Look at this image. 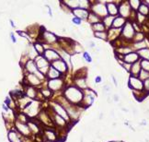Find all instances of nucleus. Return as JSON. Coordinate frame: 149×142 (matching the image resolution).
I'll return each mask as SVG.
<instances>
[{
    "label": "nucleus",
    "instance_id": "32",
    "mask_svg": "<svg viewBox=\"0 0 149 142\" xmlns=\"http://www.w3.org/2000/svg\"><path fill=\"white\" fill-rule=\"evenodd\" d=\"M26 94H27V96L30 97V98H36V95H37V92H36V90L32 87H28L27 88V91H26Z\"/></svg>",
    "mask_w": 149,
    "mask_h": 142
},
{
    "label": "nucleus",
    "instance_id": "49",
    "mask_svg": "<svg viewBox=\"0 0 149 142\" xmlns=\"http://www.w3.org/2000/svg\"><path fill=\"white\" fill-rule=\"evenodd\" d=\"M112 80H113V82H114V84H115V86L117 87V86H118V83H117V80H116V79H115V77H114V76H112Z\"/></svg>",
    "mask_w": 149,
    "mask_h": 142
},
{
    "label": "nucleus",
    "instance_id": "20",
    "mask_svg": "<svg viewBox=\"0 0 149 142\" xmlns=\"http://www.w3.org/2000/svg\"><path fill=\"white\" fill-rule=\"evenodd\" d=\"M141 65H140V62L137 61V62H135L134 64H132L131 65V69H130V72H131V74H132V77H138V75L140 73L141 71Z\"/></svg>",
    "mask_w": 149,
    "mask_h": 142
},
{
    "label": "nucleus",
    "instance_id": "12",
    "mask_svg": "<svg viewBox=\"0 0 149 142\" xmlns=\"http://www.w3.org/2000/svg\"><path fill=\"white\" fill-rule=\"evenodd\" d=\"M123 60L125 63H128V64H134L135 62L139 61V55H138L137 53H133V52H131L129 54H127L126 55L123 56Z\"/></svg>",
    "mask_w": 149,
    "mask_h": 142
},
{
    "label": "nucleus",
    "instance_id": "46",
    "mask_svg": "<svg viewBox=\"0 0 149 142\" xmlns=\"http://www.w3.org/2000/svg\"><path fill=\"white\" fill-rule=\"evenodd\" d=\"M96 83H99L100 81H101V77H97L96 78Z\"/></svg>",
    "mask_w": 149,
    "mask_h": 142
},
{
    "label": "nucleus",
    "instance_id": "1",
    "mask_svg": "<svg viewBox=\"0 0 149 142\" xmlns=\"http://www.w3.org/2000/svg\"><path fill=\"white\" fill-rule=\"evenodd\" d=\"M64 97L70 102L71 104H79L83 100V92L76 86H70L65 88L64 91Z\"/></svg>",
    "mask_w": 149,
    "mask_h": 142
},
{
    "label": "nucleus",
    "instance_id": "21",
    "mask_svg": "<svg viewBox=\"0 0 149 142\" xmlns=\"http://www.w3.org/2000/svg\"><path fill=\"white\" fill-rule=\"evenodd\" d=\"M75 83H76V87L78 88L79 90H87V80L85 78H76Z\"/></svg>",
    "mask_w": 149,
    "mask_h": 142
},
{
    "label": "nucleus",
    "instance_id": "24",
    "mask_svg": "<svg viewBox=\"0 0 149 142\" xmlns=\"http://www.w3.org/2000/svg\"><path fill=\"white\" fill-rule=\"evenodd\" d=\"M138 12L139 14L143 15V16H146L149 14V8L144 2H141V5L138 9Z\"/></svg>",
    "mask_w": 149,
    "mask_h": 142
},
{
    "label": "nucleus",
    "instance_id": "52",
    "mask_svg": "<svg viewBox=\"0 0 149 142\" xmlns=\"http://www.w3.org/2000/svg\"><path fill=\"white\" fill-rule=\"evenodd\" d=\"M110 142H122V141H110Z\"/></svg>",
    "mask_w": 149,
    "mask_h": 142
},
{
    "label": "nucleus",
    "instance_id": "16",
    "mask_svg": "<svg viewBox=\"0 0 149 142\" xmlns=\"http://www.w3.org/2000/svg\"><path fill=\"white\" fill-rule=\"evenodd\" d=\"M106 9H107L108 15L112 16V17H114V16H116V15H118V13H119L118 7L116 6L113 2H109V3L107 4V6H106Z\"/></svg>",
    "mask_w": 149,
    "mask_h": 142
},
{
    "label": "nucleus",
    "instance_id": "48",
    "mask_svg": "<svg viewBox=\"0 0 149 142\" xmlns=\"http://www.w3.org/2000/svg\"><path fill=\"white\" fill-rule=\"evenodd\" d=\"M88 46H89L90 48H94V47H95V43H94V42H90L89 45Z\"/></svg>",
    "mask_w": 149,
    "mask_h": 142
},
{
    "label": "nucleus",
    "instance_id": "39",
    "mask_svg": "<svg viewBox=\"0 0 149 142\" xmlns=\"http://www.w3.org/2000/svg\"><path fill=\"white\" fill-rule=\"evenodd\" d=\"M145 46H146V44H145V43L144 42H139V43H134V47L136 49H138V51L139 50H141V49H143V48H145Z\"/></svg>",
    "mask_w": 149,
    "mask_h": 142
},
{
    "label": "nucleus",
    "instance_id": "8",
    "mask_svg": "<svg viewBox=\"0 0 149 142\" xmlns=\"http://www.w3.org/2000/svg\"><path fill=\"white\" fill-rule=\"evenodd\" d=\"M54 112L56 114H58V115H60L61 117H63L65 121H69V120H70L66 110L63 107L62 105L60 104L59 102H54Z\"/></svg>",
    "mask_w": 149,
    "mask_h": 142
},
{
    "label": "nucleus",
    "instance_id": "26",
    "mask_svg": "<svg viewBox=\"0 0 149 142\" xmlns=\"http://www.w3.org/2000/svg\"><path fill=\"white\" fill-rule=\"evenodd\" d=\"M9 138L10 142H21L20 136L16 131H10L9 133Z\"/></svg>",
    "mask_w": 149,
    "mask_h": 142
},
{
    "label": "nucleus",
    "instance_id": "17",
    "mask_svg": "<svg viewBox=\"0 0 149 142\" xmlns=\"http://www.w3.org/2000/svg\"><path fill=\"white\" fill-rule=\"evenodd\" d=\"M47 77L48 79H50V80H55V79H59L61 77V73L58 72V71L54 68L52 65H50V67L48 69V72H47Z\"/></svg>",
    "mask_w": 149,
    "mask_h": 142
},
{
    "label": "nucleus",
    "instance_id": "34",
    "mask_svg": "<svg viewBox=\"0 0 149 142\" xmlns=\"http://www.w3.org/2000/svg\"><path fill=\"white\" fill-rule=\"evenodd\" d=\"M138 79H139L140 80H142V81H143V80L144 81L145 80L149 79V72L141 69L140 73H139V75H138Z\"/></svg>",
    "mask_w": 149,
    "mask_h": 142
},
{
    "label": "nucleus",
    "instance_id": "9",
    "mask_svg": "<svg viewBox=\"0 0 149 142\" xmlns=\"http://www.w3.org/2000/svg\"><path fill=\"white\" fill-rule=\"evenodd\" d=\"M121 34H122V36H123L125 39H132L135 34L133 26H132L130 22H126L125 23V25L123 26Z\"/></svg>",
    "mask_w": 149,
    "mask_h": 142
},
{
    "label": "nucleus",
    "instance_id": "14",
    "mask_svg": "<svg viewBox=\"0 0 149 142\" xmlns=\"http://www.w3.org/2000/svg\"><path fill=\"white\" fill-rule=\"evenodd\" d=\"M44 136H45V138L47 139L49 142H55L57 140V135H56V132L54 130V129H52V128H49V129H46L44 131Z\"/></svg>",
    "mask_w": 149,
    "mask_h": 142
},
{
    "label": "nucleus",
    "instance_id": "47",
    "mask_svg": "<svg viewBox=\"0 0 149 142\" xmlns=\"http://www.w3.org/2000/svg\"><path fill=\"white\" fill-rule=\"evenodd\" d=\"M113 100H114L115 102H118L119 101V97H118L117 94H114V95H113Z\"/></svg>",
    "mask_w": 149,
    "mask_h": 142
},
{
    "label": "nucleus",
    "instance_id": "27",
    "mask_svg": "<svg viewBox=\"0 0 149 142\" xmlns=\"http://www.w3.org/2000/svg\"><path fill=\"white\" fill-rule=\"evenodd\" d=\"M139 57H142L143 60H148L149 61V49L143 48L137 52Z\"/></svg>",
    "mask_w": 149,
    "mask_h": 142
},
{
    "label": "nucleus",
    "instance_id": "31",
    "mask_svg": "<svg viewBox=\"0 0 149 142\" xmlns=\"http://www.w3.org/2000/svg\"><path fill=\"white\" fill-rule=\"evenodd\" d=\"M34 49H35V51H36V53L39 55H42V54H44V47H43V45H42V43H36L35 44L33 45Z\"/></svg>",
    "mask_w": 149,
    "mask_h": 142
},
{
    "label": "nucleus",
    "instance_id": "18",
    "mask_svg": "<svg viewBox=\"0 0 149 142\" xmlns=\"http://www.w3.org/2000/svg\"><path fill=\"white\" fill-rule=\"evenodd\" d=\"M125 19L122 17H116L113 20L112 22V29H117L119 30L120 28H122L125 25Z\"/></svg>",
    "mask_w": 149,
    "mask_h": 142
},
{
    "label": "nucleus",
    "instance_id": "51",
    "mask_svg": "<svg viewBox=\"0 0 149 142\" xmlns=\"http://www.w3.org/2000/svg\"><path fill=\"white\" fill-rule=\"evenodd\" d=\"M121 110H122V111L123 112H125V113H128V109H126V108H121Z\"/></svg>",
    "mask_w": 149,
    "mask_h": 142
},
{
    "label": "nucleus",
    "instance_id": "42",
    "mask_svg": "<svg viewBox=\"0 0 149 142\" xmlns=\"http://www.w3.org/2000/svg\"><path fill=\"white\" fill-rule=\"evenodd\" d=\"M83 55H84V58L87 60V62H91V61H92V59H91V56H90L89 54H87V52H85L84 54H83Z\"/></svg>",
    "mask_w": 149,
    "mask_h": 142
},
{
    "label": "nucleus",
    "instance_id": "30",
    "mask_svg": "<svg viewBox=\"0 0 149 142\" xmlns=\"http://www.w3.org/2000/svg\"><path fill=\"white\" fill-rule=\"evenodd\" d=\"M113 20H114V18L112 16H110V15H108L106 17L104 18V20H103V24H104L105 28L107 27V28H110L112 26V22H113Z\"/></svg>",
    "mask_w": 149,
    "mask_h": 142
},
{
    "label": "nucleus",
    "instance_id": "6",
    "mask_svg": "<svg viewBox=\"0 0 149 142\" xmlns=\"http://www.w3.org/2000/svg\"><path fill=\"white\" fill-rule=\"evenodd\" d=\"M44 58L47 60L48 62H54L56 60L61 59V55L58 52H56L55 50H53V49H48V50H45L44 51Z\"/></svg>",
    "mask_w": 149,
    "mask_h": 142
},
{
    "label": "nucleus",
    "instance_id": "43",
    "mask_svg": "<svg viewBox=\"0 0 149 142\" xmlns=\"http://www.w3.org/2000/svg\"><path fill=\"white\" fill-rule=\"evenodd\" d=\"M72 21H73L75 24H76V25H80V24H81V20L78 19V18H76V17L74 18L73 20H72Z\"/></svg>",
    "mask_w": 149,
    "mask_h": 142
},
{
    "label": "nucleus",
    "instance_id": "41",
    "mask_svg": "<svg viewBox=\"0 0 149 142\" xmlns=\"http://www.w3.org/2000/svg\"><path fill=\"white\" fill-rule=\"evenodd\" d=\"M143 83V89H144L147 92H149V79L145 80Z\"/></svg>",
    "mask_w": 149,
    "mask_h": 142
},
{
    "label": "nucleus",
    "instance_id": "10",
    "mask_svg": "<svg viewBox=\"0 0 149 142\" xmlns=\"http://www.w3.org/2000/svg\"><path fill=\"white\" fill-rule=\"evenodd\" d=\"M129 87L132 90L137 91H143V83L142 80H140L137 77H130L129 79Z\"/></svg>",
    "mask_w": 149,
    "mask_h": 142
},
{
    "label": "nucleus",
    "instance_id": "19",
    "mask_svg": "<svg viewBox=\"0 0 149 142\" xmlns=\"http://www.w3.org/2000/svg\"><path fill=\"white\" fill-rule=\"evenodd\" d=\"M25 68H26V70L28 71L30 74H34V73L38 70V68H37V65H36V64H35V62L31 59H30L28 62L26 63Z\"/></svg>",
    "mask_w": 149,
    "mask_h": 142
},
{
    "label": "nucleus",
    "instance_id": "44",
    "mask_svg": "<svg viewBox=\"0 0 149 142\" xmlns=\"http://www.w3.org/2000/svg\"><path fill=\"white\" fill-rule=\"evenodd\" d=\"M18 33L20 34V35H21L22 37H25L27 38V39H29V35L26 32H23V31H18Z\"/></svg>",
    "mask_w": 149,
    "mask_h": 142
},
{
    "label": "nucleus",
    "instance_id": "28",
    "mask_svg": "<svg viewBox=\"0 0 149 142\" xmlns=\"http://www.w3.org/2000/svg\"><path fill=\"white\" fill-rule=\"evenodd\" d=\"M28 80L31 85H39V84H41V82H42L34 74H29Z\"/></svg>",
    "mask_w": 149,
    "mask_h": 142
},
{
    "label": "nucleus",
    "instance_id": "40",
    "mask_svg": "<svg viewBox=\"0 0 149 142\" xmlns=\"http://www.w3.org/2000/svg\"><path fill=\"white\" fill-rule=\"evenodd\" d=\"M133 38H134V40L136 41V43H139V42H143V35L142 33H140V32H138V33L134 34Z\"/></svg>",
    "mask_w": 149,
    "mask_h": 142
},
{
    "label": "nucleus",
    "instance_id": "13",
    "mask_svg": "<svg viewBox=\"0 0 149 142\" xmlns=\"http://www.w3.org/2000/svg\"><path fill=\"white\" fill-rule=\"evenodd\" d=\"M51 118L55 125H58V126H60V127H65V126H66V121H65L63 117H61L60 115L55 114L54 112V114L52 115Z\"/></svg>",
    "mask_w": 149,
    "mask_h": 142
},
{
    "label": "nucleus",
    "instance_id": "2",
    "mask_svg": "<svg viewBox=\"0 0 149 142\" xmlns=\"http://www.w3.org/2000/svg\"><path fill=\"white\" fill-rule=\"evenodd\" d=\"M36 65H37V68H38V70L40 72H42V74L46 75L48 72V69L50 67V63L48 62L47 60L45 59L44 57L42 56H37L36 57Z\"/></svg>",
    "mask_w": 149,
    "mask_h": 142
},
{
    "label": "nucleus",
    "instance_id": "4",
    "mask_svg": "<svg viewBox=\"0 0 149 142\" xmlns=\"http://www.w3.org/2000/svg\"><path fill=\"white\" fill-rule=\"evenodd\" d=\"M42 39L44 43H49V44H54L57 42L56 35L53 32L46 30H43L42 32Z\"/></svg>",
    "mask_w": 149,
    "mask_h": 142
},
{
    "label": "nucleus",
    "instance_id": "36",
    "mask_svg": "<svg viewBox=\"0 0 149 142\" xmlns=\"http://www.w3.org/2000/svg\"><path fill=\"white\" fill-rule=\"evenodd\" d=\"M41 92L42 93V95L44 97H46V98H49V97L52 96V93H53V91L50 90V89L48 88H45V89H42L41 90Z\"/></svg>",
    "mask_w": 149,
    "mask_h": 142
},
{
    "label": "nucleus",
    "instance_id": "25",
    "mask_svg": "<svg viewBox=\"0 0 149 142\" xmlns=\"http://www.w3.org/2000/svg\"><path fill=\"white\" fill-rule=\"evenodd\" d=\"M87 20H88V22L91 23L92 25L98 22H100V18H98L97 15H95L94 13H92V12H90L89 14H88V17H87Z\"/></svg>",
    "mask_w": 149,
    "mask_h": 142
},
{
    "label": "nucleus",
    "instance_id": "23",
    "mask_svg": "<svg viewBox=\"0 0 149 142\" xmlns=\"http://www.w3.org/2000/svg\"><path fill=\"white\" fill-rule=\"evenodd\" d=\"M63 3L71 10L79 8V0H71V1H64Z\"/></svg>",
    "mask_w": 149,
    "mask_h": 142
},
{
    "label": "nucleus",
    "instance_id": "37",
    "mask_svg": "<svg viewBox=\"0 0 149 142\" xmlns=\"http://www.w3.org/2000/svg\"><path fill=\"white\" fill-rule=\"evenodd\" d=\"M94 35H95V37L100 38L102 40H107L108 39V34L106 33L105 31H102V32H95Z\"/></svg>",
    "mask_w": 149,
    "mask_h": 142
},
{
    "label": "nucleus",
    "instance_id": "7",
    "mask_svg": "<svg viewBox=\"0 0 149 142\" xmlns=\"http://www.w3.org/2000/svg\"><path fill=\"white\" fill-rule=\"evenodd\" d=\"M51 65L54 68H55L58 72H60L61 74H64V73H65V72H67L68 71L67 64H66L62 58L59 60H56V61H54V62H53Z\"/></svg>",
    "mask_w": 149,
    "mask_h": 142
},
{
    "label": "nucleus",
    "instance_id": "45",
    "mask_svg": "<svg viewBox=\"0 0 149 142\" xmlns=\"http://www.w3.org/2000/svg\"><path fill=\"white\" fill-rule=\"evenodd\" d=\"M137 19L138 20H139V22H142L143 21V20H144V16H143V15H141L138 13L137 14Z\"/></svg>",
    "mask_w": 149,
    "mask_h": 142
},
{
    "label": "nucleus",
    "instance_id": "33",
    "mask_svg": "<svg viewBox=\"0 0 149 142\" xmlns=\"http://www.w3.org/2000/svg\"><path fill=\"white\" fill-rule=\"evenodd\" d=\"M128 3H129V6L131 9H132L133 10H136V9H138L139 7H140L141 1H139V0H131Z\"/></svg>",
    "mask_w": 149,
    "mask_h": 142
},
{
    "label": "nucleus",
    "instance_id": "38",
    "mask_svg": "<svg viewBox=\"0 0 149 142\" xmlns=\"http://www.w3.org/2000/svg\"><path fill=\"white\" fill-rule=\"evenodd\" d=\"M89 5V1H86V0H79V8L83 9H87Z\"/></svg>",
    "mask_w": 149,
    "mask_h": 142
},
{
    "label": "nucleus",
    "instance_id": "15",
    "mask_svg": "<svg viewBox=\"0 0 149 142\" xmlns=\"http://www.w3.org/2000/svg\"><path fill=\"white\" fill-rule=\"evenodd\" d=\"M119 9V13L121 15V17L122 18H127L130 16V13H131V8L128 4L123 3L121 6H120V8H118Z\"/></svg>",
    "mask_w": 149,
    "mask_h": 142
},
{
    "label": "nucleus",
    "instance_id": "29",
    "mask_svg": "<svg viewBox=\"0 0 149 142\" xmlns=\"http://www.w3.org/2000/svg\"><path fill=\"white\" fill-rule=\"evenodd\" d=\"M92 30L95 32H102L105 31V26L102 22H98L92 25Z\"/></svg>",
    "mask_w": 149,
    "mask_h": 142
},
{
    "label": "nucleus",
    "instance_id": "11",
    "mask_svg": "<svg viewBox=\"0 0 149 142\" xmlns=\"http://www.w3.org/2000/svg\"><path fill=\"white\" fill-rule=\"evenodd\" d=\"M72 13H73L76 18H78L80 20H87V17H88V11L87 9H80V8H77L76 9H73L72 10Z\"/></svg>",
    "mask_w": 149,
    "mask_h": 142
},
{
    "label": "nucleus",
    "instance_id": "22",
    "mask_svg": "<svg viewBox=\"0 0 149 142\" xmlns=\"http://www.w3.org/2000/svg\"><path fill=\"white\" fill-rule=\"evenodd\" d=\"M17 128L18 130L20 131V133L23 134V135H29L30 132H31V129L29 127V125H27L26 124H22V123H19L17 122Z\"/></svg>",
    "mask_w": 149,
    "mask_h": 142
},
{
    "label": "nucleus",
    "instance_id": "50",
    "mask_svg": "<svg viewBox=\"0 0 149 142\" xmlns=\"http://www.w3.org/2000/svg\"><path fill=\"white\" fill-rule=\"evenodd\" d=\"M10 36H11V39L13 40V42H14V43H16V42H17V40L15 39V37H14V35H13V33H10Z\"/></svg>",
    "mask_w": 149,
    "mask_h": 142
},
{
    "label": "nucleus",
    "instance_id": "35",
    "mask_svg": "<svg viewBox=\"0 0 149 142\" xmlns=\"http://www.w3.org/2000/svg\"><path fill=\"white\" fill-rule=\"evenodd\" d=\"M141 65V68L144 71H147L149 72V61L148 60H142L140 62Z\"/></svg>",
    "mask_w": 149,
    "mask_h": 142
},
{
    "label": "nucleus",
    "instance_id": "5",
    "mask_svg": "<svg viewBox=\"0 0 149 142\" xmlns=\"http://www.w3.org/2000/svg\"><path fill=\"white\" fill-rule=\"evenodd\" d=\"M64 80L62 79H55V80H49L48 81V89H50L52 91H59L64 88Z\"/></svg>",
    "mask_w": 149,
    "mask_h": 142
},
{
    "label": "nucleus",
    "instance_id": "3",
    "mask_svg": "<svg viewBox=\"0 0 149 142\" xmlns=\"http://www.w3.org/2000/svg\"><path fill=\"white\" fill-rule=\"evenodd\" d=\"M96 5L91 7L92 9V13H94L95 15H97L98 18H105L106 16H108V12L106 6L102 5L100 2H95Z\"/></svg>",
    "mask_w": 149,
    "mask_h": 142
}]
</instances>
